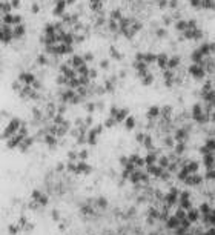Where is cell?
I'll return each instance as SVG.
<instances>
[{"label":"cell","mask_w":215,"mask_h":235,"mask_svg":"<svg viewBox=\"0 0 215 235\" xmlns=\"http://www.w3.org/2000/svg\"><path fill=\"white\" fill-rule=\"evenodd\" d=\"M198 161L206 183H215V137L206 138L198 148Z\"/></svg>","instance_id":"cell-1"},{"label":"cell","mask_w":215,"mask_h":235,"mask_svg":"<svg viewBox=\"0 0 215 235\" xmlns=\"http://www.w3.org/2000/svg\"><path fill=\"white\" fill-rule=\"evenodd\" d=\"M68 6L66 5V2L65 0H62V2H57V5H55V8H54V14L55 16H62L63 14V11H65V8Z\"/></svg>","instance_id":"cell-2"},{"label":"cell","mask_w":215,"mask_h":235,"mask_svg":"<svg viewBox=\"0 0 215 235\" xmlns=\"http://www.w3.org/2000/svg\"><path fill=\"white\" fill-rule=\"evenodd\" d=\"M89 6H91L92 11H101V8H103L101 0H91V2H89Z\"/></svg>","instance_id":"cell-3"},{"label":"cell","mask_w":215,"mask_h":235,"mask_svg":"<svg viewBox=\"0 0 215 235\" xmlns=\"http://www.w3.org/2000/svg\"><path fill=\"white\" fill-rule=\"evenodd\" d=\"M187 28V22L186 20H178L175 22V29L180 31V32H185V29Z\"/></svg>","instance_id":"cell-4"},{"label":"cell","mask_w":215,"mask_h":235,"mask_svg":"<svg viewBox=\"0 0 215 235\" xmlns=\"http://www.w3.org/2000/svg\"><path fill=\"white\" fill-rule=\"evenodd\" d=\"M111 20H122V12H120L118 9H114L112 12H111Z\"/></svg>","instance_id":"cell-5"},{"label":"cell","mask_w":215,"mask_h":235,"mask_svg":"<svg viewBox=\"0 0 215 235\" xmlns=\"http://www.w3.org/2000/svg\"><path fill=\"white\" fill-rule=\"evenodd\" d=\"M169 5V0H158V8H161V9H164Z\"/></svg>","instance_id":"cell-6"},{"label":"cell","mask_w":215,"mask_h":235,"mask_svg":"<svg viewBox=\"0 0 215 235\" xmlns=\"http://www.w3.org/2000/svg\"><path fill=\"white\" fill-rule=\"evenodd\" d=\"M163 23L166 25V26L171 25V23H172V17H171V16H164V17H163Z\"/></svg>","instance_id":"cell-7"},{"label":"cell","mask_w":215,"mask_h":235,"mask_svg":"<svg viewBox=\"0 0 215 235\" xmlns=\"http://www.w3.org/2000/svg\"><path fill=\"white\" fill-rule=\"evenodd\" d=\"M189 3H191V5L194 6V8H200V6H201V0H189Z\"/></svg>","instance_id":"cell-8"},{"label":"cell","mask_w":215,"mask_h":235,"mask_svg":"<svg viewBox=\"0 0 215 235\" xmlns=\"http://www.w3.org/2000/svg\"><path fill=\"white\" fill-rule=\"evenodd\" d=\"M169 8H172V9H175V8L178 6V0H169Z\"/></svg>","instance_id":"cell-9"},{"label":"cell","mask_w":215,"mask_h":235,"mask_svg":"<svg viewBox=\"0 0 215 235\" xmlns=\"http://www.w3.org/2000/svg\"><path fill=\"white\" fill-rule=\"evenodd\" d=\"M157 35H158V37H164V35H166V29H164V28H158V29H157Z\"/></svg>","instance_id":"cell-10"},{"label":"cell","mask_w":215,"mask_h":235,"mask_svg":"<svg viewBox=\"0 0 215 235\" xmlns=\"http://www.w3.org/2000/svg\"><path fill=\"white\" fill-rule=\"evenodd\" d=\"M5 23H12V16L11 14H5V19H3Z\"/></svg>","instance_id":"cell-11"},{"label":"cell","mask_w":215,"mask_h":235,"mask_svg":"<svg viewBox=\"0 0 215 235\" xmlns=\"http://www.w3.org/2000/svg\"><path fill=\"white\" fill-rule=\"evenodd\" d=\"M66 5H72V3H75V0H65Z\"/></svg>","instance_id":"cell-12"},{"label":"cell","mask_w":215,"mask_h":235,"mask_svg":"<svg viewBox=\"0 0 215 235\" xmlns=\"http://www.w3.org/2000/svg\"><path fill=\"white\" fill-rule=\"evenodd\" d=\"M32 11H34V12H37V11H39V6H37V5H34V6H32Z\"/></svg>","instance_id":"cell-13"},{"label":"cell","mask_w":215,"mask_h":235,"mask_svg":"<svg viewBox=\"0 0 215 235\" xmlns=\"http://www.w3.org/2000/svg\"><path fill=\"white\" fill-rule=\"evenodd\" d=\"M55 2H62V0H55Z\"/></svg>","instance_id":"cell-14"}]
</instances>
